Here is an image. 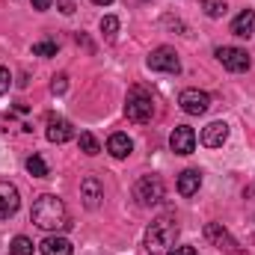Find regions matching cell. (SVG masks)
<instances>
[{
  "label": "cell",
  "mask_w": 255,
  "mask_h": 255,
  "mask_svg": "<svg viewBox=\"0 0 255 255\" xmlns=\"http://www.w3.org/2000/svg\"><path fill=\"white\" fill-rule=\"evenodd\" d=\"M30 220H33L39 229H45V232H63V229L71 226L68 211H65V202L60 196H54V193H42V196L33 202Z\"/></svg>",
  "instance_id": "6da1fadb"
},
{
  "label": "cell",
  "mask_w": 255,
  "mask_h": 255,
  "mask_svg": "<svg viewBox=\"0 0 255 255\" xmlns=\"http://www.w3.org/2000/svg\"><path fill=\"white\" fill-rule=\"evenodd\" d=\"M175 238H178V223L172 214H163V217L151 220V226L145 229V253L169 255L175 250Z\"/></svg>",
  "instance_id": "7a4b0ae2"
},
{
  "label": "cell",
  "mask_w": 255,
  "mask_h": 255,
  "mask_svg": "<svg viewBox=\"0 0 255 255\" xmlns=\"http://www.w3.org/2000/svg\"><path fill=\"white\" fill-rule=\"evenodd\" d=\"M125 116L130 119V122H136V125H145V122H151V116H154V98H151L145 89L133 86V89L128 92Z\"/></svg>",
  "instance_id": "3957f363"
},
{
  "label": "cell",
  "mask_w": 255,
  "mask_h": 255,
  "mask_svg": "<svg viewBox=\"0 0 255 255\" xmlns=\"http://www.w3.org/2000/svg\"><path fill=\"white\" fill-rule=\"evenodd\" d=\"M163 196H166V187H163L160 175H142V178L136 181V187H133V199H136L142 208H151V205L163 202Z\"/></svg>",
  "instance_id": "277c9868"
},
{
  "label": "cell",
  "mask_w": 255,
  "mask_h": 255,
  "mask_svg": "<svg viewBox=\"0 0 255 255\" xmlns=\"http://www.w3.org/2000/svg\"><path fill=\"white\" fill-rule=\"evenodd\" d=\"M214 57L223 63V68H229V71H235V74H241V71H247V68L253 65L250 54H247L244 48H232V45L217 48V51H214Z\"/></svg>",
  "instance_id": "5b68a950"
},
{
  "label": "cell",
  "mask_w": 255,
  "mask_h": 255,
  "mask_svg": "<svg viewBox=\"0 0 255 255\" xmlns=\"http://www.w3.org/2000/svg\"><path fill=\"white\" fill-rule=\"evenodd\" d=\"M148 68L151 71H166V74H178L181 71V60H178V54L172 51V48H154L151 54H148Z\"/></svg>",
  "instance_id": "8992f818"
},
{
  "label": "cell",
  "mask_w": 255,
  "mask_h": 255,
  "mask_svg": "<svg viewBox=\"0 0 255 255\" xmlns=\"http://www.w3.org/2000/svg\"><path fill=\"white\" fill-rule=\"evenodd\" d=\"M178 104H181V110H184L187 116H202V113H208V107H211V95L202 92V89H184V92L178 95Z\"/></svg>",
  "instance_id": "52a82bcc"
},
{
  "label": "cell",
  "mask_w": 255,
  "mask_h": 255,
  "mask_svg": "<svg viewBox=\"0 0 255 255\" xmlns=\"http://www.w3.org/2000/svg\"><path fill=\"white\" fill-rule=\"evenodd\" d=\"M205 238H208V241H211L214 247L226 250L229 255H244L241 250H238V244L232 241V235H229V232H226V229H223L220 223H208V226H205Z\"/></svg>",
  "instance_id": "ba28073f"
},
{
  "label": "cell",
  "mask_w": 255,
  "mask_h": 255,
  "mask_svg": "<svg viewBox=\"0 0 255 255\" xmlns=\"http://www.w3.org/2000/svg\"><path fill=\"white\" fill-rule=\"evenodd\" d=\"M21 208V196H18V187L9 184V181H0V220H9L15 217V211Z\"/></svg>",
  "instance_id": "9c48e42d"
},
{
  "label": "cell",
  "mask_w": 255,
  "mask_h": 255,
  "mask_svg": "<svg viewBox=\"0 0 255 255\" xmlns=\"http://www.w3.org/2000/svg\"><path fill=\"white\" fill-rule=\"evenodd\" d=\"M169 145H172L175 154H193V148H196V130L190 125H178L172 130V136H169Z\"/></svg>",
  "instance_id": "30bf717a"
},
{
  "label": "cell",
  "mask_w": 255,
  "mask_h": 255,
  "mask_svg": "<svg viewBox=\"0 0 255 255\" xmlns=\"http://www.w3.org/2000/svg\"><path fill=\"white\" fill-rule=\"evenodd\" d=\"M74 136V128H71V122L68 119H63V116H48V139L51 142H68Z\"/></svg>",
  "instance_id": "8fae6325"
},
{
  "label": "cell",
  "mask_w": 255,
  "mask_h": 255,
  "mask_svg": "<svg viewBox=\"0 0 255 255\" xmlns=\"http://www.w3.org/2000/svg\"><path fill=\"white\" fill-rule=\"evenodd\" d=\"M226 139H229V125H226V122H211V125L202 128V145L220 148Z\"/></svg>",
  "instance_id": "7c38bea8"
},
{
  "label": "cell",
  "mask_w": 255,
  "mask_h": 255,
  "mask_svg": "<svg viewBox=\"0 0 255 255\" xmlns=\"http://www.w3.org/2000/svg\"><path fill=\"white\" fill-rule=\"evenodd\" d=\"M80 196H83V205L89 208V211H95L98 205H101V199H104V187H101V181L98 178H83V184H80Z\"/></svg>",
  "instance_id": "4fadbf2b"
},
{
  "label": "cell",
  "mask_w": 255,
  "mask_h": 255,
  "mask_svg": "<svg viewBox=\"0 0 255 255\" xmlns=\"http://www.w3.org/2000/svg\"><path fill=\"white\" fill-rule=\"evenodd\" d=\"M39 253L42 255H71L74 247H71V241L63 238V235H48V238L39 244Z\"/></svg>",
  "instance_id": "5bb4252c"
},
{
  "label": "cell",
  "mask_w": 255,
  "mask_h": 255,
  "mask_svg": "<svg viewBox=\"0 0 255 255\" xmlns=\"http://www.w3.org/2000/svg\"><path fill=\"white\" fill-rule=\"evenodd\" d=\"M107 151H110L116 160H125L128 154L133 151V142H130L128 133H113V136L107 139Z\"/></svg>",
  "instance_id": "9a60e30c"
},
{
  "label": "cell",
  "mask_w": 255,
  "mask_h": 255,
  "mask_svg": "<svg viewBox=\"0 0 255 255\" xmlns=\"http://www.w3.org/2000/svg\"><path fill=\"white\" fill-rule=\"evenodd\" d=\"M253 27H255V12L253 9H244L235 21H232V33L238 39H250L253 36Z\"/></svg>",
  "instance_id": "2e32d148"
},
{
  "label": "cell",
  "mask_w": 255,
  "mask_h": 255,
  "mask_svg": "<svg viewBox=\"0 0 255 255\" xmlns=\"http://www.w3.org/2000/svg\"><path fill=\"white\" fill-rule=\"evenodd\" d=\"M199 187H202V172L199 169H184L178 175V193L181 196H193V193H199Z\"/></svg>",
  "instance_id": "e0dca14e"
},
{
  "label": "cell",
  "mask_w": 255,
  "mask_h": 255,
  "mask_svg": "<svg viewBox=\"0 0 255 255\" xmlns=\"http://www.w3.org/2000/svg\"><path fill=\"white\" fill-rule=\"evenodd\" d=\"M202 9H205V15H208V18H223V15L229 12L226 0H202Z\"/></svg>",
  "instance_id": "ac0fdd59"
},
{
  "label": "cell",
  "mask_w": 255,
  "mask_h": 255,
  "mask_svg": "<svg viewBox=\"0 0 255 255\" xmlns=\"http://www.w3.org/2000/svg\"><path fill=\"white\" fill-rule=\"evenodd\" d=\"M77 142H80V151H83V154H89V157H92V154H98V151H101V145H98V139H95V136H92V133H89V130H83V133H80V139H77Z\"/></svg>",
  "instance_id": "d6986e66"
},
{
  "label": "cell",
  "mask_w": 255,
  "mask_h": 255,
  "mask_svg": "<svg viewBox=\"0 0 255 255\" xmlns=\"http://www.w3.org/2000/svg\"><path fill=\"white\" fill-rule=\"evenodd\" d=\"M27 172H30L33 178H45V175H48V163H45L39 154H33V157H27Z\"/></svg>",
  "instance_id": "ffe728a7"
},
{
  "label": "cell",
  "mask_w": 255,
  "mask_h": 255,
  "mask_svg": "<svg viewBox=\"0 0 255 255\" xmlns=\"http://www.w3.org/2000/svg\"><path fill=\"white\" fill-rule=\"evenodd\" d=\"M9 253L12 255H33V241L24 238V235H18V238L9 244Z\"/></svg>",
  "instance_id": "44dd1931"
},
{
  "label": "cell",
  "mask_w": 255,
  "mask_h": 255,
  "mask_svg": "<svg viewBox=\"0 0 255 255\" xmlns=\"http://www.w3.org/2000/svg\"><path fill=\"white\" fill-rule=\"evenodd\" d=\"M101 33H104L107 39H116V33H119V18H116V15H104V18H101Z\"/></svg>",
  "instance_id": "7402d4cb"
},
{
  "label": "cell",
  "mask_w": 255,
  "mask_h": 255,
  "mask_svg": "<svg viewBox=\"0 0 255 255\" xmlns=\"http://www.w3.org/2000/svg\"><path fill=\"white\" fill-rule=\"evenodd\" d=\"M33 57H57V45L54 42H36L33 45Z\"/></svg>",
  "instance_id": "603a6c76"
},
{
  "label": "cell",
  "mask_w": 255,
  "mask_h": 255,
  "mask_svg": "<svg viewBox=\"0 0 255 255\" xmlns=\"http://www.w3.org/2000/svg\"><path fill=\"white\" fill-rule=\"evenodd\" d=\"M65 89H68V77H65V74H57L54 83H51V92H54V95H63Z\"/></svg>",
  "instance_id": "cb8c5ba5"
},
{
  "label": "cell",
  "mask_w": 255,
  "mask_h": 255,
  "mask_svg": "<svg viewBox=\"0 0 255 255\" xmlns=\"http://www.w3.org/2000/svg\"><path fill=\"white\" fill-rule=\"evenodd\" d=\"M9 83H12V74L0 65V95H3V92H9Z\"/></svg>",
  "instance_id": "d4e9b609"
},
{
  "label": "cell",
  "mask_w": 255,
  "mask_h": 255,
  "mask_svg": "<svg viewBox=\"0 0 255 255\" xmlns=\"http://www.w3.org/2000/svg\"><path fill=\"white\" fill-rule=\"evenodd\" d=\"M169 255H196V247H175Z\"/></svg>",
  "instance_id": "484cf974"
},
{
  "label": "cell",
  "mask_w": 255,
  "mask_h": 255,
  "mask_svg": "<svg viewBox=\"0 0 255 255\" xmlns=\"http://www.w3.org/2000/svg\"><path fill=\"white\" fill-rule=\"evenodd\" d=\"M51 3H54V0H33V9L45 12V9H51Z\"/></svg>",
  "instance_id": "4316f807"
},
{
  "label": "cell",
  "mask_w": 255,
  "mask_h": 255,
  "mask_svg": "<svg viewBox=\"0 0 255 255\" xmlns=\"http://www.w3.org/2000/svg\"><path fill=\"white\" fill-rule=\"evenodd\" d=\"M92 3H98V6H110L113 0H92Z\"/></svg>",
  "instance_id": "83f0119b"
}]
</instances>
